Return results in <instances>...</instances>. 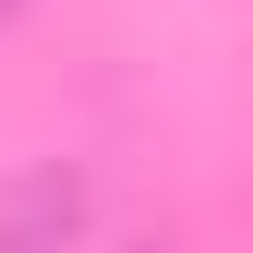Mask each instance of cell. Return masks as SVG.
<instances>
[{
	"label": "cell",
	"mask_w": 253,
	"mask_h": 253,
	"mask_svg": "<svg viewBox=\"0 0 253 253\" xmlns=\"http://www.w3.org/2000/svg\"><path fill=\"white\" fill-rule=\"evenodd\" d=\"M73 217H84V193H73L60 169H37V181L12 193V217H0V253H73Z\"/></svg>",
	"instance_id": "6da1fadb"
}]
</instances>
